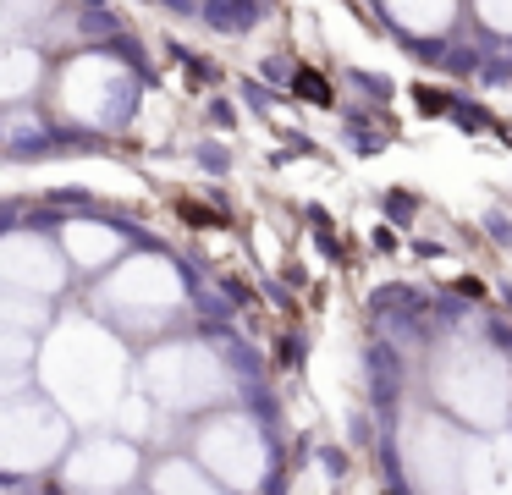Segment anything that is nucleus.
<instances>
[{
  "mask_svg": "<svg viewBox=\"0 0 512 495\" xmlns=\"http://www.w3.org/2000/svg\"><path fill=\"white\" fill-rule=\"evenodd\" d=\"M138 363L122 330L100 314H56L34 352V385L78 429H111L133 396Z\"/></svg>",
  "mask_w": 512,
  "mask_h": 495,
  "instance_id": "obj_1",
  "label": "nucleus"
},
{
  "mask_svg": "<svg viewBox=\"0 0 512 495\" xmlns=\"http://www.w3.org/2000/svg\"><path fill=\"white\" fill-rule=\"evenodd\" d=\"M144 94H149V66L138 55V44L127 33H100V39H83L56 55L45 105L56 110V121L72 138L100 143L133 127Z\"/></svg>",
  "mask_w": 512,
  "mask_h": 495,
  "instance_id": "obj_2",
  "label": "nucleus"
},
{
  "mask_svg": "<svg viewBox=\"0 0 512 495\" xmlns=\"http://www.w3.org/2000/svg\"><path fill=\"white\" fill-rule=\"evenodd\" d=\"M138 391L171 418H204L232 407L237 374L215 341L204 336H166L138 358Z\"/></svg>",
  "mask_w": 512,
  "mask_h": 495,
  "instance_id": "obj_3",
  "label": "nucleus"
},
{
  "mask_svg": "<svg viewBox=\"0 0 512 495\" xmlns=\"http://www.w3.org/2000/svg\"><path fill=\"white\" fill-rule=\"evenodd\" d=\"M188 308V270L166 248H133L94 281V314L122 336H155Z\"/></svg>",
  "mask_w": 512,
  "mask_h": 495,
  "instance_id": "obj_4",
  "label": "nucleus"
},
{
  "mask_svg": "<svg viewBox=\"0 0 512 495\" xmlns=\"http://www.w3.org/2000/svg\"><path fill=\"white\" fill-rule=\"evenodd\" d=\"M430 396L446 418L468 429H501L512 418V363L485 341H446L430 369Z\"/></svg>",
  "mask_w": 512,
  "mask_h": 495,
  "instance_id": "obj_5",
  "label": "nucleus"
},
{
  "mask_svg": "<svg viewBox=\"0 0 512 495\" xmlns=\"http://www.w3.org/2000/svg\"><path fill=\"white\" fill-rule=\"evenodd\" d=\"M72 418L50 402L39 385L6 396L0 402V479H39V473H56L61 457L72 451Z\"/></svg>",
  "mask_w": 512,
  "mask_h": 495,
  "instance_id": "obj_6",
  "label": "nucleus"
},
{
  "mask_svg": "<svg viewBox=\"0 0 512 495\" xmlns=\"http://www.w3.org/2000/svg\"><path fill=\"white\" fill-rule=\"evenodd\" d=\"M193 462L210 468L232 495H259L276 473V446L254 413L221 407V413H204L193 429Z\"/></svg>",
  "mask_w": 512,
  "mask_h": 495,
  "instance_id": "obj_7",
  "label": "nucleus"
},
{
  "mask_svg": "<svg viewBox=\"0 0 512 495\" xmlns=\"http://www.w3.org/2000/svg\"><path fill=\"white\" fill-rule=\"evenodd\" d=\"M0 286L45 297V303H56L72 286V264L61 253L56 231H50V215L0 220Z\"/></svg>",
  "mask_w": 512,
  "mask_h": 495,
  "instance_id": "obj_8",
  "label": "nucleus"
},
{
  "mask_svg": "<svg viewBox=\"0 0 512 495\" xmlns=\"http://www.w3.org/2000/svg\"><path fill=\"white\" fill-rule=\"evenodd\" d=\"M50 231H56L72 275H89V281H100L111 264H122L127 253L138 248L133 226H127L116 209L94 204V198H56V209H50Z\"/></svg>",
  "mask_w": 512,
  "mask_h": 495,
  "instance_id": "obj_9",
  "label": "nucleus"
},
{
  "mask_svg": "<svg viewBox=\"0 0 512 495\" xmlns=\"http://www.w3.org/2000/svg\"><path fill=\"white\" fill-rule=\"evenodd\" d=\"M56 473L67 495H133L138 473H144V451L122 429H89L72 440Z\"/></svg>",
  "mask_w": 512,
  "mask_h": 495,
  "instance_id": "obj_10",
  "label": "nucleus"
},
{
  "mask_svg": "<svg viewBox=\"0 0 512 495\" xmlns=\"http://www.w3.org/2000/svg\"><path fill=\"white\" fill-rule=\"evenodd\" d=\"M402 468L424 495H463L468 440L457 435V418L446 413H408L402 418Z\"/></svg>",
  "mask_w": 512,
  "mask_h": 495,
  "instance_id": "obj_11",
  "label": "nucleus"
},
{
  "mask_svg": "<svg viewBox=\"0 0 512 495\" xmlns=\"http://www.w3.org/2000/svg\"><path fill=\"white\" fill-rule=\"evenodd\" d=\"M0 17L12 22V33L39 39L45 50H72L100 33H122L105 0H0Z\"/></svg>",
  "mask_w": 512,
  "mask_h": 495,
  "instance_id": "obj_12",
  "label": "nucleus"
},
{
  "mask_svg": "<svg viewBox=\"0 0 512 495\" xmlns=\"http://www.w3.org/2000/svg\"><path fill=\"white\" fill-rule=\"evenodd\" d=\"M78 149H89V143L72 138L45 99L0 110V165H39V160H61V154H78Z\"/></svg>",
  "mask_w": 512,
  "mask_h": 495,
  "instance_id": "obj_13",
  "label": "nucleus"
},
{
  "mask_svg": "<svg viewBox=\"0 0 512 495\" xmlns=\"http://www.w3.org/2000/svg\"><path fill=\"white\" fill-rule=\"evenodd\" d=\"M375 11L402 50H430L463 28L468 0H375Z\"/></svg>",
  "mask_w": 512,
  "mask_h": 495,
  "instance_id": "obj_14",
  "label": "nucleus"
},
{
  "mask_svg": "<svg viewBox=\"0 0 512 495\" xmlns=\"http://www.w3.org/2000/svg\"><path fill=\"white\" fill-rule=\"evenodd\" d=\"M50 66H56V50H45L39 39H6L0 44V110L6 105H39L50 88Z\"/></svg>",
  "mask_w": 512,
  "mask_h": 495,
  "instance_id": "obj_15",
  "label": "nucleus"
},
{
  "mask_svg": "<svg viewBox=\"0 0 512 495\" xmlns=\"http://www.w3.org/2000/svg\"><path fill=\"white\" fill-rule=\"evenodd\" d=\"M463 495H512V440H468Z\"/></svg>",
  "mask_w": 512,
  "mask_h": 495,
  "instance_id": "obj_16",
  "label": "nucleus"
},
{
  "mask_svg": "<svg viewBox=\"0 0 512 495\" xmlns=\"http://www.w3.org/2000/svg\"><path fill=\"white\" fill-rule=\"evenodd\" d=\"M149 490H155V495H232L210 468H199L193 457H166V462H155V473H149Z\"/></svg>",
  "mask_w": 512,
  "mask_h": 495,
  "instance_id": "obj_17",
  "label": "nucleus"
},
{
  "mask_svg": "<svg viewBox=\"0 0 512 495\" xmlns=\"http://www.w3.org/2000/svg\"><path fill=\"white\" fill-rule=\"evenodd\" d=\"M468 17L485 39H501L512 44V0H468Z\"/></svg>",
  "mask_w": 512,
  "mask_h": 495,
  "instance_id": "obj_18",
  "label": "nucleus"
},
{
  "mask_svg": "<svg viewBox=\"0 0 512 495\" xmlns=\"http://www.w3.org/2000/svg\"><path fill=\"white\" fill-rule=\"evenodd\" d=\"M34 352H39V336L0 325V369H34Z\"/></svg>",
  "mask_w": 512,
  "mask_h": 495,
  "instance_id": "obj_19",
  "label": "nucleus"
},
{
  "mask_svg": "<svg viewBox=\"0 0 512 495\" xmlns=\"http://www.w3.org/2000/svg\"><path fill=\"white\" fill-rule=\"evenodd\" d=\"M28 385H34V369H0V402L17 396V391H28Z\"/></svg>",
  "mask_w": 512,
  "mask_h": 495,
  "instance_id": "obj_20",
  "label": "nucleus"
},
{
  "mask_svg": "<svg viewBox=\"0 0 512 495\" xmlns=\"http://www.w3.org/2000/svg\"><path fill=\"white\" fill-rule=\"evenodd\" d=\"M6 39H17V33H12V22L0 17V44H6Z\"/></svg>",
  "mask_w": 512,
  "mask_h": 495,
  "instance_id": "obj_21",
  "label": "nucleus"
},
{
  "mask_svg": "<svg viewBox=\"0 0 512 495\" xmlns=\"http://www.w3.org/2000/svg\"><path fill=\"white\" fill-rule=\"evenodd\" d=\"M133 495H138V490H133ZM144 495H155V490H144Z\"/></svg>",
  "mask_w": 512,
  "mask_h": 495,
  "instance_id": "obj_22",
  "label": "nucleus"
}]
</instances>
